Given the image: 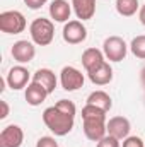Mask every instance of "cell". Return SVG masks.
Wrapping results in <instances>:
<instances>
[{"label": "cell", "mask_w": 145, "mask_h": 147, "mask_svg": "<svg viewBox=\"0 0 145 147\" xmlns=\"http://www.w3.org/2000/svg\"><path fill=\"white\" fill-rule=\"evenodd\" d=\"M123 147H145V144L140 137H126L123 140Z\"/></svg>", "instance_id": "7402d4cb"}, {"label": "cell", "mask_w": 145, "mask_h": 147, "mask_svg": "<svg viewBox=\"0 0 145 147\" xmlns=\"http://www.w3.org/2000/svg\"><path fill=\"white\" fill-rule=\"evenodd\" d=\"M29 77H31V74H29V70H28L26 67L15 65V67H12V69L9 70L5 80H7V84H9V87H10L12 91H19V89H22V87L28 86Z\"/></svg>", "instance_id": "8fae6325"}, {"label": "cell", "mask_w": 145, "mask_h": 147, "mask_svg": "<svg viewBox=\"0 0 145 147\" xmlns=\"http://www.w3.org/2000/svg\"><path fill=\"white\" fill-rule=\"evenodd\" d=\"M104 60V53L97 48H87L84 53H82V65L85 69V72H92L94 69H97Z\"/></svg>", "instance_id": "5bb4252c"}, {"label": "cell", "mask_w": 145, "mask_h": 147, "mask_svg": "<svg viewBox=\"0 0 145 147\" xmlns=\"http://www.w3.org/2000/svg\"><path fill=\"white\" fill-rule=\"evenodd\" d=\"M106 130H108V135L118 140H125L132 130V125H130V120L125 116H113L106 123Z\"/></svg>", "instance_id": "ba28073f"}, {"label": "cell", "mask_w": 145, "mask_h": 147, "mask_svg": "<svg viewBox=\"0 0 145 147\" xmlns=\"http://www.w3.org/2000/svg\"><path fill=\"white\" fill-rule=\"evenodd\" d=\"M33 80L41 84L48 91V94H51L55 91V87H56V75L50 69H38L34 72V75H33Z\"/></svg>", "instance_id": "e0dca14e"}, {"label": "cell", "mask_w": 145, "mask_h": 147, "mask_svg": "<svg viewBox=\"0 0 145 147\" xmlns=\"http://www.w3.org/2000/svg\"><path fill=\"white\" fill-rule=\"evenodd\" d=\"M87 105H92V106H96V108H101L103 111L108 113V111L111 110V106H113V101H111V98H109L108 92H104V91H94V92L89 94Z\"/></svg>", "instance_id": "ac0fdd59"}, {"label": "cell", "mask_w": 145, "mask_h": 147, "mask_svg": "<svg viewBox=\"0 0 145 147\" xmlns=\"http://www.w3.org/2000/svg\"><path fill=\"white\" fill-rule=\"evenodd\" d=\"M130 50H132V53H133L137 58L145 60V34L133 38V39H132V45H130Z\"/></svg>", "instance_id": "ffe728a7"}, {"label": "cell", "mask_w": 145, "mask_h": 147, "mask_svg": "<svg viewBox=\"0 0 145 147\" xmlns=\"http://www.w3.org/2000/svg\"><path fill=\"white\" fill-rule=\"evenodd\" d=\"M82 127H84V135L92 140L99 142L104 135H108L106 130V111L101 108H96L92 105H85L82 108Z\"/></svg>", "instance_id": "7a4b0ae2"}, {"label": "cell", "mask_w": 145, "mask_h": 147, "mask_svg": "<svg viewBox=\"0 0 145 147\" xmlns=\"http://www.w3.org/2000/svg\"><path fill=\"white\" fill-rule=\"evenodd\" d=\"M48 0H24V3L29 7V9H33V10H38V9H41L44 3H46Z\"/></svg>", "instance_id": "cb8c5ba5"}, {"label": "cell", "mask_w": 145, "mask_h": 147, "mask_svg": "<svg viewBox=\"0 0 145 147\" xmlns=\"http://www.w3.org/2000/svg\"><path fill=\"white\" fill-rule=\"evenodd\" d=\"M46 98H48V91L41 84H38L34 80L31 84H28V87H26V101H28V105L39 106L41 103H44Z\"/></svg>", "instance_id": "9a60e30c"}, {"label": "cell", "mask_w": 145, "mask_h": 147, "mask_svg": "<svg viewBox=\"0 0 145 147\" xmlns=\"http://www.w3.org/2000/svg\"><path fill=\"white\" fill-rule=\"evenodd\" d=\"M10 55L15 62L19 63H29L34 57H36V48L31 41L28 39H19L12 45V50H10Z\"/></svg>", "instance_id": "8992f818"}, {"label": "cell", "mask_w": 145, "mask_h": 147, "mask_svg": "<svg viewBox=\"0 0 145 147\" xmlns=\"http://www.w3.org/2000/svg\"><path fill=\"white\" fill-rule=\"evenodd\" d=\"M87 75H89V79H91L92 84H96V86H106V84H109L113 80V69H111V65H109L108 62H103L97 69H94L92 72H89Z\"/></svg>", "instance_id": "2e32d148"}, {"label": "cell", "mask_w": 145, "mask_h": 147, "mask_svg": "<svg viewBox=\"0 0 145 147\" xmlns=\"http://www.w3.org/2000/svg\"><path fill=\"white\" fill-rule=\"evenodd\" d=\"M75 113H77V108L72 101L60 99L55 106H50L43 111V121L55 135L63 137L72 132Z\"/></svg>", "instance_id": "6da1fadb"}, {"label": "cell", "mask_w": 145, "mask_h": 147, "mask_svg": "<svg viewBox=\"0 0 145 147\" xmlns=\"http://www.w3.org/2000/svg\"><path fill=\"white\" fill-rule=\"evenodd\" d=\"M0 106H2V113H0V118L3 120V118H7V116H9V105H7V101H0Z\"/></svg>", "instance_id": "d4e9b609"}, {"label": "cell", "mask_w": 145, "mask_h": 147, "mask_svg": "<svg viewBox=\"0 0 145 147\" xmlns=\"http://www.w3.org/2000/svg\"><path fill=\"white\" fill-rule=\"evenodd\" d=\"M140 79H142V84L145 86V67L142 69V72H140Z\"/></svg>", "instance_id": "4316f807"}, {"label": "cell", "mask_w": 145, "mask_h": 147, "mask_svg": "<svg viewBox=\"0 0 145 147\" xmlns=\"http://www.w3.org/2000/svg\"><path fill=\"white\" fill-rule=\"evenodd\" d=\"M26 29V17L19 10H5L0 14V31L5 34H19Z\"/></svg>", "instance_id": "277c9868"}, {"label": "cell", "mask_w": 145, "mask_h": 147, "mask_svg": "<svg viewBox=\"0 0 145 147\" xmlns=\"http://www.w3.org/2000/svg\"><path fill=\"white\" fill-rule=\"evenodd\" d=\"M70 14H72V5L67 0H51L50 16L55 22H68Z\"/></svg>", "instance_id": "7c38bea8"}, {"label": "cell", "mask_w": 145, "mask_h": 147, "mask_svg": "<svg viewBox=\"0 0 145 147\" xmlns=\"http://www.w3.org/2000/svg\"><path fill=\"white\" fill-rule=\"evenodd\" d=\"M97 147H119V140L111 137V135H104L99 142H97Z\"/></svg>", "instance_id": "44dd1931"}, {"label": "cell", "mask_w": 145, "mask_h": 147, "mask_svg": "<svg viewBox=\"0 0 145 147\" xmlns=\"http://www.w3.org/2000/svg\"><path fill=\"white\" fill-rule=\"evenodd\" d=\"M29 34L33 43L38 46H48L55 38V26L50 19L38 17L29 26Z\"/></svg>", "instance_id": "3957f363"}, {"label": "cell", "mask_w": 145, "mask_h": 147, "mask_svg": "<svg viewBox=\"0 0 145 147\" xmlns=\"http://www.w3.org/2000/svg\"><path fill=\"white\" fill-rule=\"evenodd\" d=\"M138 19H140V22L145 26V3L140 7V10H138Z\"/></svg>", "instance_id": "484cf974"}, {"label": "cell", "mask_w": 145, "mask_h": 147, "mask_svg": "<svg viewBox=\"0 0 145 147\" xmlns=\"http://www.w3.org/2000/svg\"><path fill=\"white\" fill-rule=\"evenodd\" d=\"M24 142V132L19 125H7L0 132V147H21Z\"/></svg>", "instance_id": "30bf717a"}, {"label": "cell", "mask_w": 145, "mask_h": 147, "mask_svg": "<svg viewBox=\"0 0 145 147\" xmlns=\"http://www.w3.org/2000/svg\"><path fill=\"white\" fill-rule=\"evenodd\" d=\"M103 53L109 62H121L125 60L126 53H128V46L125 43V39L119 36H109L104 39L103 45Z\"/></svg>", "instance_id": "5b68a950"}, {"label": "cell", "mask_w": 145, "mask_h": 147, "mask_svg": "<svg viewBox=\"0 0 145 147\" xmlns=\"http://www.w3.org/2000/svg\"><path fill=\"white\" fill-rule=\"evenodd\" d=\"M84 74L75 67H63L60 72V82L65 91H77L84 86Z\"/></svg>", "instance_id": "52a82bcc"}, {"label": "cell", "mask_w": 145, "mask_h": 147, "mask_svg": "<svg viewBox=\"0 0 145 147\" xmlns=\"http://www.w3.org/2000/svg\"><path fill=\"white\" fill-rule=\"evenodd\" d=\"M138 0H116V10L123 17H132L138 10Z\"/></svg>", "instance_id": "d6986e66"}, {"label": "cell", "mask_w": 145, "mask_h": 147, "mask_svg": "<svg viewBox=\"0 0 145 147\" xmlns=\"http://www.w3.org/2000/svg\"><path fill=\"white\" fill-rule=\"evenodd\" d=\"M87 38V29L82 24V21H68L63 28V39L68 45H79L84 43Z\"/></svg>", "instance_id": "9c48e42d"}, {"label": "cell", "mask_w": 145, "mask_h": 147, "mask_svg": "<svg viewBox=\"0 0 145 147\" xmlns=\"http://www.w3.org/2000/svg\"><path fill=\"white\" fill-rule=\"evenodd\" d=\"M36 147H58V142L53 137H41L36 142Z\"/></svg>", "instance_id": "603a6c76"}, {"label": "cell", "mask_w": 145, "mask_h": 147, "mask_svg": "<svg viewBox=\"0 0 145 147\" xmlns=\"http://www.w3.org/2000/svg\"><path fill=\"white\" fill-rule=\"evenodd\" d=\"M72 9L80 21H89L96 14V0H72Z\"/></svg>", "instance_id": "4fadbf2b"}]
</instances>
